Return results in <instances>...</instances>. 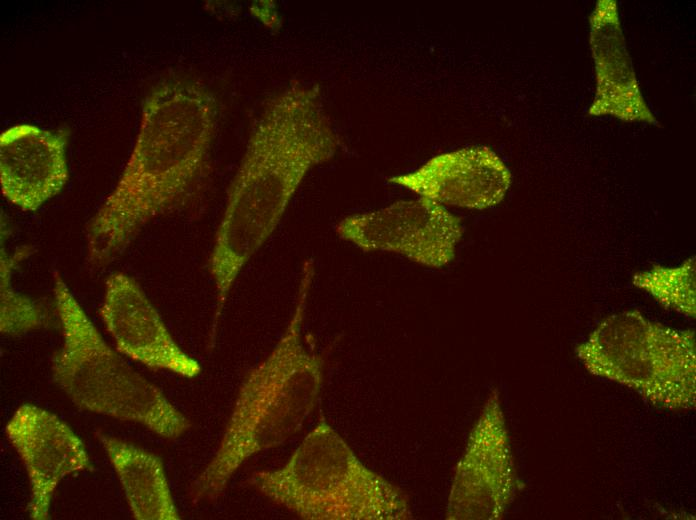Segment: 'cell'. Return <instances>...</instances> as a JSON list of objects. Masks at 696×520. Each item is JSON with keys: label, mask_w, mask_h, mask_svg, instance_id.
Listing matches in <instances>:
<instances>
[{"label": "cell", "mask_w": 696, "mask_h": 520, "mask_svg": "<svg viewBox=\"0 0 696 520\" xmlns=\"http://www.w3.org/2000/svg\"><path fill=\"white\" fill-rule=\"evenodd\" d=\"M340 146L318 85L292 80L264 104L228 188L208 259L216 293L210 344L244 266L272 235L307 173Z\"/></svg>", "instance_id": "obj_1"}, {"label": "cell", "mask_w": 696, "mask_h": 520, "mask_svg": "<svg viewBox=\"0 0 696 520\" xmlns=\"http://www.w3.org/2000/svg\"><path fill=\"white\" fill-rule=\"evenodd\" d=\"M217 122L216 98L195 80L150 91L123 171L86 226L91 267L119 258L147 224L192 197L208 173Z\"/></svg>", "instance_id": "obj_2"}, {"label": "cell", "mask_w": 696, "mask_h": 520, "mask_svg": "<svg viewBox=\"0 0 696 520\" xmlns=\"http://www.w3.org/2000/svg\"><path fill=\"white\" fill-rule=\"evenodd\" d=\"M315 274L303 262L290 319L269 354L242 381L219 445L191 484L194 503L218 499L236 471L252 456L297 434L314 411L325 360L304 341L303 324Z\"/></svg>", "instance_id": "obj_3"}, {"label": "cell", "mask_w": 696, "mask_h": 520, "mask_svg": "<svg viewBox=\"0 0 696 520\" xmlns=\"http://www.w3.org/2000/svg\"><path fill=\"white\" fill-rule=\"evenodd\" d=\"M249 485L305 520H408L407 495L366 466L321 416L285 464L253 472Z\"/></svg>", "instance_id": "obj_4"}, {"label": "cell", "mask_w": 696, "mask_h": 520, "mask_svg": "<svg viewBox=\"0 0 696 520\" xmlns=\"http://www.w3.org/2000/svg\"><path fill=\"white\" fill-rule=\"evenodd\" d=\"M53 295L62 345L51 360V373L72 403L85 411L140 424L166 439L186 433L190 420L106 343L57 270Z\"/></svg>", "instance_id": "obj_5"}, {"label": "cell", "mask_w": 696, "mask_h": 520, "mask_svg": "<svg viewBox=\"0 0 696 520\" xmlns=\"http://www.w3.org/2000/svg\"><path fill=\"white\" fill-rule=\"evenodd\" d=\"M592 375L619 383L654 406L673 411L696 405V341L638 310L607 316L575 348Z\"/></svg>", "instance_id": "obj_6"}, {"label": "cell", "mask_w": 696, "mask_h": 520, "mask_svg": "<svg viewBox=\"0 0 696 520\" xmlns=\"http://www.w3.org/2000/svg\"><path fill=\"white\" fill-rule=\"evenodd\" d=\"M518 481L498 388L490 391L456 464L447 520H499L513 502Z\"/></svg>", "instance_id": "obj_7"}, {"label": "cell", "mask_w": 696, "mask_h": 520, "mask_svg": "<svg viewBox=\"0 0 696 520\" xmlns=\"http://www.w3.org/2000/svg\"><path fill=\"white\" fill-rule=\"evenodd\" d=\"M335 231L365 252H393L431 268L454 259L463 235L459 217L424 197L349 215L338 222Z\"/></svg>", "instance_id": "obj_8"}, {"label": "cell", "mask_w": 696, "mask_h": 520, "mask_svg": "<svg viewBox=\"0 0 696 520\" xmlns=\"http://www.w3.org/2000/svg\"><path fill=\"white\" fill-rule=\"evenodd\" d=\"M5 434L28 476L29 518L47 520L60 481L70 474L94 469L86 447L61 418L31 403L15 410Z\"/></svg>", "instance_id": "obj_9"}, {"label": "cell", "mask_w": 696, "mask_h": 520, "mask_svg": "<svg viewBox=\"0 0 696 520\" xmlns=\"http://www.w3.org/2000/svg\"><path fill=\"white\" fill-rule=\"evenodd\" d=\"M99 314L116 350L152 370L185 378L201 373L199 362L175 341L139 283L124 272L105 281Z\"/></svg>", "instance_id": "obj_10"}, {"label": "cell", "mask_w": 696, "mask_h": 520, "mask_svg": "<svg viewBox=\"0 0 696 520\" xmlns=\"http://www.w3.org/2000/svg\"><path fill=\"white\" fill-rule=\"evenodd\" d=\"M511 179L497 153L487 146H471L438 154L388 181L443 206L483 210L504 199Z\"/></svg>", "instance_id": "obj_11"}, {"label": "cell", "mask_w": 696, "mask_h": 520, "mask_svg": "<svg viewBox=\"0 0 696 520\" xmlns=\"http://www.w3.org/2000/svg\"><path fill=\"white\" fill-rule=\"evenodd\" d=\"M67 132L15 124L0 134L2 195L26 212L59 194L69 178Z\"/></svg>", "instance_id": "obj_12"}, {"label": "cell", "mask_w": 696, "mask_h": 520, "mask_svg": "<svg viewBox=\"0 0 696 520\" xmlns=\"http://www.w3.org/2000/svg\"><path fill=\"white\" fill-rule=\"evenodd\" d=\"M596 92L590 116H612L660 126L642 95L623 35L615 0L597 1L589 18Z\"/></svg>", "instance_id": "obj_13"}, {"label": "cell", "mask_w": 696, "mask_h": 520, "mask_svg": "<svg viewBox=\"0 0 696 520\" xmlns=\"http://www.w3.org/2000/svg\"><path fill=\"white\" fill-rule=\"evenodd\" d=\"M136 520H179L162 459L142 447L97 434Z\"/></svg>", "instance_id": "obj_14"}, {"label": "cell", "mask_w": 696, "mask_h": 520, "mask_svg": "<svg viewBox=\"0 0 696 520\" xmlns=\"http://www.w3.org/2000/svg\"><path fill=\"white\" fill-rule=\"evenodd\" d=\"M32 253L23 245L9 253L1 248L0 258V331L7 336H19L39 329L45 323L42 308L31 298L18 292L12 285L15 268Z\"/></svg>", "instance_id": "obj_15"}, {"label": "cell", "mask_w": 696, "mask_h": 520, "mask_svg": "<svg viewBox=\"0 0 696 520\" xmlns=\"http://www.w3.org/2000/svg\"><path fill=\"white\" fill-rule=\"evenodd\" d=\"M632 283L666 308L696 315L695 257L675 267L654 266L632 277Z\"/></svg>", "instance_id": "obj_16"}]
</instances>
